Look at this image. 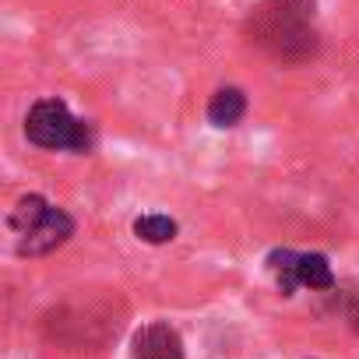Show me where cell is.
<instances>
[{"mask_svg":"<svg viewBox=\"0 0 359 359\" xmlns=\"http://www.w3.org/2000/svg\"><path fill=\"white\" fill-rule=\"evenodd\" d=\"M296 275H299V285H306V289H331V282H334L324 254H299Z\"/></svg>","mask_w":359,"mask_h":359,"instance_id":"cell-6","label":"cell"},{"mask_svg":"<svg viewBox=\"0 0 359 359\" xmlns=\"http://www.w3.org/2000/svg\"><path fill=\"white\" fill-rule=\"evenodd\" d=\"M317 0H261L247 15V39L285 64H303L317 53Z\"/></svg>","mask_w":359,"mask_h":359,"instance_id":"cell-1","label":"cell"},{"mask_svg":"<svg viewBox=\"0 0 359 359\" xmlns=\"http://www.w3.org/2000/svg\"><path fill=\"white\" fill-rule=\"evenodd\" d=\"M296 261H299V254H292V250H278V254H271V268H275V275H278V289H282V296H292V289L299 285Z\"/></svg>","mask_w":359,"mask_h":359,"instance_id":"cell-8","label":"cell"},{"mask_svg":"<svg viewBox=\"0 0 359 359\" xmlns=\"http://www.w3.org/2000/svg\"><path fill=\"white\" fill-rule=\"evenodd\" d=\"M247 113V95L240 88H219L208 102V120L215 127H236Z\"/></svg>","mask_w":359,"mask_h":359,"instance_id":"cell-5","label":"cell"},{"mask_svg":"<svg viewBox=\"0 0 359 359\" xmlns=\"http://www.w3.org/2000/svg\"><path fill=\"white\" fill-rule=\"evenodd\" d=\"M134 359H184V341L165 320H151L134 334Z\"/></svg>","mask_w":359,"mask_h":359,"instance_id":"cell-4","label":"cell"},{"mask_svg":"<svg viewBox=\"0 0 359 359\" xmlns=\"http://www.w3.org/2000/svg\"><path fill=\"white\" fill-rule=\"evenodd\" d=\"M71 233H74L71 215L60 212V208H46V212L18 236V254H29V257L50 254V250H57L60 243H67Z\"/></svg>","mask_w":359,"mask_h":359,"instance_id":"cell-3","label":"cell"},{"mask_svg":"<svg viewBox=\"0 0 359 359\" xmlns=\"http://www.w3.org/2000/svg\"><path fill=\"white\" fill-rule=\"evenodd\" d=\"M134 236L151 243V247H158V243H169L176 236V222L169 215H141L134 222Z\"/></svg>","mask_w":359,"mask_h":359,"instance_id":"cell-7","label":"cell"},{"mask_svg":"<svg viewBox=\"0 0 359 359\" xmlns=\"http://www.w3.org/2000/svg\"><path fill=\"white\" fill-rule=\"evenodd\" d=\"M25 137L39 148H67L85 151L88 148V127L67 109L60 99H39L25 116Z\"/></svg>","mask_w":359,"mask_h":359,"instance_id":"cell-2","label":"cell"}]
</instances>
